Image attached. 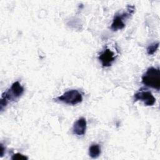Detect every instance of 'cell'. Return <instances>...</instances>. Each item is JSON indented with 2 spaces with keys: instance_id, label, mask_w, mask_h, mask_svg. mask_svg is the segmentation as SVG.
Here are the masks:
<instances>
[{
  "instance_id": "1",
  "label": "cell",
  "mask_w": 160,
  "mask_h": 160,
  "mask_svg": "<svg viewBox=\"0 0 160 160\" xmlns=\"http://www.w3.org/2000/svg\"><path fill=\"white\" fill-rule=\"evenodd\" d=\"M24 92L23 87L18 81L14 82L11 87L6 92L2 93L0 100V109L2 111L8 102V101H14L19 98Z\"/></svg>"
},
{
  "instance_id": "2",
  "label": "cell",
  "mask_w": 160,
  "mask_h": 160,
  "mask_svg": "<svg viewBox=\"0 0 160 160\" xmlns=\"http://www.w3.org/2000/svg\"><path fill=\"white\" fill-rule=\"evenodd\" d=\"M142 82L146 86L158 91L160 89V71L159 68L151 67L142 76Z\"/></svg>"
},
{
  "instance_id": "3",
  "label": "cell",
  "mask_w": 160,
  "mask_h": 160,
  "mask_svg": "<svg viewBox=\"0 0 160 160\" xmlns=\"http://www.w3.org/2000/svg\"><path fill=\"white\" fill-rule=\"evenodd\" d=\"M134 7L133 6H128L127 11L122 13L116 14L113 19L112 23L111 26V29L114 31H116L119 29H122L125 26L124 21L126 19H128L131 15L134 12Z\"/></svg>"
},
{
  "instance_id": "4",
  "label": "cell",
  "mask_w": 160,
  "mask_h": 160,
  "mask_svg": "<svg viewBox=\"0 0 160 160\" xmlns=\"http://www.w3.org/2000/svg\"><path fill=\"white\" fill-rule=\"evenodd\" d=\"M59 101L70 105H76L82 101L81 94L76 89H71L65 92L62 96L57 98Z\"/></svg>"
},
{
  "instance_id": "5",
  "label": "cell",
  "mask_w": 160,
  "mask_h": 160,
  "mask_svg": "<svg viewBox=\"0 0 160 160\" xmlns=\"http://www.w3.org/2000/svg\"><path fill=\"white\" fill-rule=\"evenodd\" d=\"M134 101H141L146 106H152L156 102V99L150 91H139L136 92L134 96Z\"/></svg>"
},
{
  "instance_id": "6",
  "label": "cell",
  "mask_w": 160,
  "mask_h": 160,
  "mask_svg": "<svg viewBox=\"0 0 160 160\" xmlns=\"http://www.w3.org/2000/svg\"><path fill=\"white\" fill-rule=\"evenodd\" d=\"M99 59L101 62L102 66H110L112 64V62L115 60L114 54L109 49H106L99 56Z\"/></svg>"
},
{
  "instance_id": "7",
  "label": "cell",
  "mask_w": 160,
  "mask_h": 160,
  "mask_svg": "<svg viewBox=\"0 0 160 160\" xmlns=\"http://www.w3.org/2000/svg\"><path fill=\"white\" fill-rule=\"evenodd\" d=\"M86 129V121L85 118H81L77 120L73 125L72 132L78 136H82L85 134Z\"/></svg>"
},
{
  "instance_id": "8",
  "label": "cell",
  "mask_w": 160,
  "mask_h": 160,
  "mask_svg": "<svg viewBox=\"0 0 160 160\" xmlns=\"http://www.w3.org/2000/svg\"><path fill=\"white\" fill-rule=\"evenodd\" d=\"M101 154V148L97 144H92L89 149V154L92 158H97Z\"/></svg>"
},
{
  "instance_id": "9",
  "label": "cell",
  "mask_w": 160,
  "mask_h": 160,
  "mask_svg": "<svg viewBox=\"0 0 160 160\" xmlns=\"http://www.w3.org/2000/svg\"><path fill=\"white\" fill-rule=\"evenodd\" d=\"M159 47V42H156V43H153L151 45H149L148 48H147V52L148 54L151 55L153 54L158 49Z\"/></svg>"
},
{
  "instance_id": "10",
  "label": "cell",
  "mask_w": 160,
  "mask_h": 160,
  "mask_svg": "<svg viewBox=\"0 0 160 160\" xmlns=\"http://www.w3.org/2000/svg\"><path fill=\"white\" fill-rule=\"evenodd\" d=\"M28 159V158L27 156H24L20 153H16V154H13L12 156L11 157V159H12V160H21V159L27 160Z\"/></svg>"
},
{
  "instance_id": "11",
  "label": "cell",
  "mask_w": 160,
  "mask_h": 160,
  "mask_svg": "<svg viewBox=\"0 0 160 160\" xmlns=\"http://www.w3.org/2000/svg\"><path fill=\"white\" fill-rule=\"evenodd\" d=\"M4 148L3 147L2 144H1V156L2 157L4 154Z\"/></svg>"
}]
</instances>
